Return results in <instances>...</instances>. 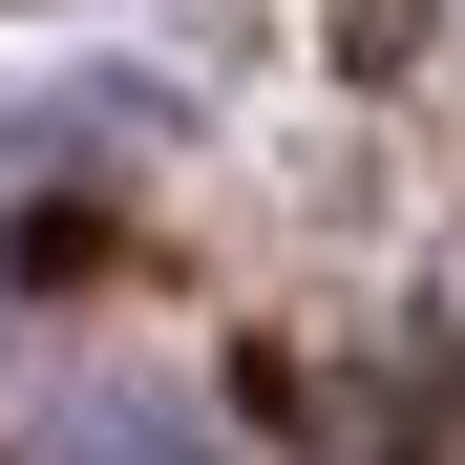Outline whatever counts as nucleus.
I'll list each match as a JSON object with an SVG mask.
<instances>
[{
  "label": "nucleus",
  "mask_w": 465,
  "mask_h": 465,
  "mask_svg": "<svg viewBox=\"0 0 465 465\" xmlns=\"http://www.w3.org/2000/svg\"><path fill=\"white\" fill-rule=\"evenodd\" d=\"M64 444H85V465H232V423L170 402V381H85V402H64Z\"/></svg>",
  "instance_id": "1"
}]
</instances>
